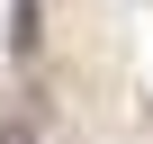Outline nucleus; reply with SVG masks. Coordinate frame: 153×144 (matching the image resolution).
Instances as JSON below:
<instances>
[{
	"instance_id": "nucleus-1",
	"label": "nucleus",
	"mask_w": 153,
	"mask_h": 144,
	"mask_svg": "<svg viewBox=\"0 0 153 144\" xmlns=\"http://www.w3.org/2000/svg\"><path fill=\"white\" fill-rule=\"evenodd\" d=\"M36 18H45L36 0H9V54H18V63L36 54Z\"/></svg>"
},
{
	"instance_id": "nucleus-2",
	"label": "nucleus",
	"mask_w": 153,
	"mask_h": 144,
	"mask_svg": "<svg viewBox=\"0 0 153 144\" xmlns=\"http://www.w3.org/2000/svg\"><path fill=\"white\" fill-rule=\"evenodd\" d=\"M0 144H36V126H27V117H9V126H0Z\"/></svg>"
}]
</instances>
